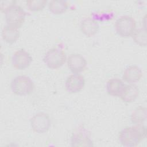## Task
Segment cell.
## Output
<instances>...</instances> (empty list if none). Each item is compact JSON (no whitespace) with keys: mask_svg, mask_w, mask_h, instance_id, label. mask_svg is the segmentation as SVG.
Segmentation results:
<instances>
[{"mask_svg":"<svg viewBox=\"0 0 147 147\" xmlns=\"http://www.w3.org/2000/svg\"><path fill=\"white\" fill-rule=\"evenodd\" d=\"M125 84L118 78H111L106 83V88L107 93L113 96H119L124 88Z\"/></svg>","mask_w":147,"mask_h":147,"instance_id":"cell-14","label":"cell"},{"mask_svg":"<svg viewBox=\"0 0 147 147\" xmlns=\"http://www.w3.org/2000/svg\"><path fill=\"white\" fill-rule=\"evenodd\" d=\"M67 63L69 69L73 74H80L87 66L86 59L79 53L70 54L67 59Z\"/></svg>","mask_w":147,"mask_h":147,"instance_id":"cell-9","label":"cell"},{"mask_svg":"<svg viewBox=\"0 0 147 147\" xmlns=\"http://www.w3.org/2000/svg\"><path fill=\"white\" fill-rule=\"evenodd\" d=\"M47 2V0H27L26 2L28 9L33 11L42 10L45 7Z\"/></svg>","mask_w":147,"mask_h":147,"instance_id":"cell-19","label":"cell"},{"mask_svg":"<svg viewBox=\"0 0 147 147\" xmlns=\"http://www.w3.org/2000/svg\"><path fill=\"white\" fill-rule=\"evenodd\" d=\"M10 88L12 92L16 95L24 96L29 95L33 92L34 84L30 77L26 75H18L11 81Z\"/></svg>","mask_w":147,"mask_h":147,"instance_id":"cell-3","label":"cell"},{"mask_svg":"<svg viewBox=\"0 0 147 147\" xmlns=\"http://www.w3.org/2000/svg\"><path fill=\"white\" fill-rule=\"evenodd\" d=\"M85 85L84 77L80 74H73L67 77L65 82V87L69 93H76L80 91Z\"/></svg>","mask_w":147,"mask_h":147,"instance_id":"cell-10","label":"cell"},{"mask_svg":"<svg viewBox=\"0 0 147 147\" xmlns=\"http://www.w3.org/2000/svg\"><path fill=\"white\" fill-rule=\"evenodd\" d=\"M142 76V71L140 67L136 65H131L125 68L123 71V79L129 83H134L138 82Z\"/></svg>","mask_w":147,"mask_h":147,"instance_id":"cell-12","label":"cell"},{"mask_svg":"<svg viewBox=\"0 0 147 147\" xmlns=\"http://www.w3.org/2000/svg\"><path fill=\"white\" fill-rule=\"evenodd\" d=\"M146 128L143 124L126 127L120 131L119 140L124 146H136L146 137Z\"/></svg>","mask_w":147,"mask_h":147,"instance_id":"cell-1","label":"cell"},{"mask_svg":"<svg viewBox=\"0 0 147 147\" xmlns=\"http://www.w3.org/2000/svg\"><path fill=\"white\" fill-rule=\"evenodd\" d=\"M43 61L48 68L57 69L64 64L67 61V55L63 50L53 48L46 52Z\"/></svg>","mask_w":147,"mask_h":147,"instance_id":"cell-4","label":"cell"},{"mask_svg":"<svg viewBox=\"0 0 147 147\" xmlns=\"http://www.w3.org/2000/svg\"><path fill=\"white\" fill-rule=\"evenodd\" d=\"M49 11L54 14H61L66 11L68 3L66 1L52 0L48 3Z\"/></svg>","mask_w":147,"mask_h":147,"instance_id":"cell-17","label":"cell"},{"mask_svg":"<svg viewBox=\"0 0 147 147\" xmlns=\"http://www.w3.org/2000/svg\"><path fill=\"white\" fill-rule=\"evenodd\" d=\"M136 22L131 16L123 15L117 18L115 22V29L122 37L131 36L136 30Z\"/></svg>","mask_w":147,"mask_h":147,"instance_id":"cell-5","label":"cell"},{"mask_svg":"<svg viewBox=\"0 0 147 147\" xmlns=\"http://www.w3.org/2000/svg\"><path fill=\"white\" fill-rule=\"evenodd\" d=\"M15 3L13 1H2L1 2V10L4 11V10L9 5Z\"/></svg>","mask_w":147,"mask_h":147,"instance_id":"cell-20","label":"cell"},{"mask_svg":"<svg viewBox=\"0 0 147 147\" xmlns=\"http://www.w3.org/2000/svg\"><path fill=\"white\" fill-rule=\"evenodd\" d=\"M72 146H92V141L90 138L89 132L86 128L81 126L78 127L71 136Z\"/></svg>","mask_w":147,"mask_h":147,"instance_id":"cell-8","label":"cell"},{"mask_svg":"<svg viewBox=\"0 0 147 147\" xmlns=\"http://www.w3.org/2000/svg\"><path fill=\"white\" fill-rule=\"evenodd\" d=\"M80 30L87 37H92L96 34L99 30V25L98 21L90 17H86L80 22Z\"/></svg>","mask_w":147,"mask_h":147,"instance_id":"cell-11","label":"cell"},{"mask_svg":"<svg viewBox=\"0 0 147 147\" xmlns=\"http://www.w3.org/2000/svg\"><path fill=\"white\" fill-rule=\"evenodd\" d=\"M32 61L30 54L24 49L17 50L12 55L11 64L17 69L22 70L28 68Z\"/></svg>","mask_w":147,"mask_h":147,"instance_id":"cell-7","label":"cell"},{"mask_svg":"<svg viewBox=\"0 0 147 147\" xmlns=\"http://www.w3.org/2000/svg\"><path fill=\"white\" fill-rule=\"evenodd\" d=\"M147 109L142 106L136 107L132 111L130 115V119L132 123L136 125H142L146 119Z\"/></svg>","mask_w":147,"mask_h":147,"instance_id":"cell-16","label":"cell"},{"mask_svg":"<svg viewBox=\"0 0 147 147\" xmlns=\"http://www.w3.org/2000/svg\"><path fill=\"white\" fill-rule=\"evenodd\" d=\"M3 11L6 25L19 29L24 24L26 13L21 6L14 3L7 6Z\"/></svg>","mask_w":147,"mask_h":147,"instance_id":"cell-2","label":"cell"},{"mask_svg":"<svg viewBox=\"0 0 147 147\" xmlns=\"http://www.w3.org/2000/svg\"><path fill=\"white\" fill-rule=\"evenodd\" d=\"M30 126L32 130L38 134L46 133L51 125V120L49 115L44 112L36 113L30 118Z\"/></svg>","mask_w":147,"mask_h":147,"instance_id":"cell-6","label":"cell"},{"mask_svg":"<svg viewBox=\"0 0 147 147\" xmlns=\"http://www.w3.org/2000/svg\"><path fill=\"white\" fill-rule=\"evenodd\" d=\"M1 36L2 39L7 44L15 43L20 37L19 29L7 25L4 26L2 29Z\"/></svg>","mask_w":147,"mask_h":147,"instance_id":"cell-15","label":"cell"},{"mask_svg":"<svg viewBox=\"0 0 147 147\" xmlns=\"http://www.w3.org/2000/svg\"><path fill=\"white\" fill-rule=\"evenodd\" d=\"M133 41L141 47H145L147 44V34L145 28L136 29L131 35Z\"/></svg>","mask_w":147,"mask_h":147,"instance_id":"cell-18","label":"cell"},{"mask_svg":"<svg viewBox=\"0 0 147 147\" xmlns=\"http://www.w3.org/2000/svg\"><path fill=\"white\" fill-rule=\"evenodd\" d=\"M140 90L137 86L130 83L125 86L124 88L119 96L121 99L125 102L131 103L134 102L138 96Z\"/></svg>","mask_w":147,"mask_h":147,"instance_id":"cell-13","label":"cell"}]
</instances>
